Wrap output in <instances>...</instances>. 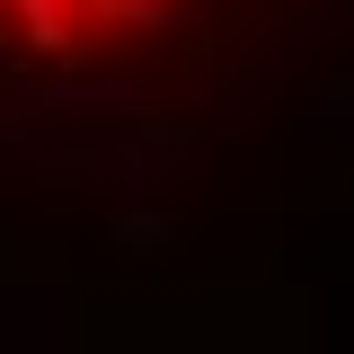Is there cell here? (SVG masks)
Here are the masks:
<instances>
[{"instance_id":"6da1fadb","label":"cell","mask_w":354,"mask_h":354,"mask_svg":"<svg viewBox=\"0 0 354 354\" xmlns=\"http://www.w3.org/2000/svg\"><path fill=\"white\" fill-rule=\"evenodd\" d=\"M195 0H0V44L36 62H97L177 27Z\"/></svg>"}]
</instances>
